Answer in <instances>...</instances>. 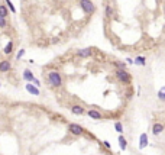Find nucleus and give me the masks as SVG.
<instances>
[{
  "instance_id": "obj_10",
  "label": "nucleus",
  "mask_w": 165,
  "mask_h": 155,
  "mask_svg": "<svg viewBox=\"0 0 165 155\" xmlns=\"http://www.w3.org/2000/svg\"><path fill=\"white\" fill-rule=\"evenodd\" d=\"M23 78H25L28 83H33L35 81V77H33V74L29 71V70H25L23 71Z\"/></svg>"
},
{
  "instance_id": "obj_5",
  "label": "nucleus",
  "mask_w": 165,
  "mask_h": 155,
  "mask_svg": "<svg viewBox=\"0 0 165 155\" xmlns=\"http://www.w3.org/2000/svg\"><path fill=\"white\" fill-rule=\"evenodd\" d=\"M93 54V51H91L90 48H82L80 49V51H77V55L80 58H88Z\"/></svg>"
},
{
  "instance_id": "obj_11",
  "label": "nucleus",
  "mask_w": 165,
  "mask_h": 155,
  "mask_svg": "<svg viewBox=\"0 0 165 155\" xmlns=\"http://www.w3.org/2000/svg\"><path fill=\"white\" fill-rule=\"evenodd\" d=\"M88 116H90L91 119H96V120H100L101 119V113H99L97 110H94V109H91V110H88Z\"/></svg>"
},
{
  "instance_id": "obj_1",
  "label": "nucleus",
  "mask_w": 165,
  "mask_h": 155,
  "mask_svg": "<svg viewBox=\"0 0 165 155\" xmlns=\"http://www.w3.org/2000/svg\"><path fill=\"white\" fill-rule=\"evenodd\" d=\"M48 81H50L51 86H54V87H61V84H62V77H61V74L55 71V70H52L48 73Z\"/></svg>"
},
{
  "instance_id": "obj_15",
  "label": "nucleus",
  "mask_w": 165,
  "mask_h": 155,
  "mask_svg": "<svg viewBox=\"0 0 165 155\" xmlns=\"http://www.w3.org/2000/svg\"><path fill=\"white\" fill-rule=\"evenodd\" d=\"M9 15V10L6 6H3V5H0V17H6Z\"/></svg>"
},
{
  "instance_id": "obj_26",
  "label": "nucleus",
  "mask_w": 165,
  "mask_h": 155,
  "mask_svg": "<svg viewBox=\"0 0 165 155\" xmlns=\"http://www.w3.org/2000/svg\"><path fill=\"white\" fill-rule=\"evenodd\" d=\"M22 2H25V0H22Z\"/></svg>"
},
{
  "instance_id": "obj_24",
  "label": "nucleus",
  "mask_w": 165,
  "mask_h": 155,
  "mask_svg": "<svg viewBox=\"0 0 165 155\" xmlns=\"http://www.w3.org/2000/svg\"><path fill=\"white\" fill-rule=\"evenodd\" d=\"M116 65L119 67V68H124V67H126V64H123V62H116Z\"/></svg>"
},
{
  "instance_id": "obj_14",
  "label": "nucleus",
  "mask_w": 165,
  "mask_h": 155,
  "mask_svg": "<svg viewBox=\"0 0 165 155\" xmlns=\"http://www.w3.org/2000/svg\"><path fill=\"white\" fill-rule=\"evenodd\" d=\"M135 64H136V65H145V64H146V58L145 57H136Z\"/></svg>"
},
{
  "instance_id": "obj_3",
  "label": "nucleus",
  "mask_w": 165,
  "mask_h": 155,
  "mask_svg": "<svg viewBox=\"0 0 165 155\" xmlns=\"http://www.w3.org/2000/svg\"><path fill=\"white\" fill-rule=\"evenodd\" d=\"M80 8L86 12V13H94V10H96V8H94V3L91 2V0H80Z\"/></svg>"
},
{
  "instance_id": "obj_13",
  "label": "nucleus",
  "mask_w": 165,
  "mask_h": 155,
  "mask_svg": "<svg viewBox=\"0 0 165 155\" xmlns=\"http://www.w3.org/2000/svg\"><path fill=\"white\" fill-rule=\"evenodd\" d=\"M119 147H120V149H122V151H124V149L128 148V141H126V138H124V136H122V135L119 136Z\"/></svg>"
},
{
  "instance_id": "obj_17",
  "label": "nucleus",
  "mask_w": 165,
  "mask_h": 155,
  "mask_svg": "<svg viewBox=\"0 0 165 155\" xmlns=\"http://www.w3.org/2000/svg\"><path fill=\"white\" fill-rule=\"evenodd\" d=\"M158 99L165 102V87H161V89H159V91H158Z\"/></svg>"
},
{
  "instance_id": "obj_4",
  "label": "nucleus",
  "mask_w": 165,
  "mask_h": 155,
  "mask_svg": "<svg viewBox=\"0 0 165 155\" xmlns=\"http://www.w3.org/2000/svg\"><path fill=\"white\" fill-rule=\"evenodd\" d=\"M68 131L71 132L73 135H81L82 132H84L81 126L77 125V123H70V125H68Z\"/></svg>"
},
{
  "instance_id": "obj_23",
  "label": "nucleus",
  "mask_w": 165,
  "mask_h": 155,
  "mask_svg": "<svg viewBox=\"0 0 165 155\" xmlns=\"http://www.w3.org/2000/svg\"><path fill=\"white\" fill-rule=\"evenodd\" d=\"M103 145H104L106 148H112V145H110V142H109V141H103Z\"/></svg>"
},
{
  "instance_id": "obj_16",
  "label": "nucleus",
  "mask_w": 165,
  "mask_h": 155,
  "mask_svg": "<svg viewBox=\"0 0 165 155\" xmlns=\"http://www.w3.org/2000/svg\"><path fill=\"white\" fill-rule=\"evenodd\" d=\"M12 51H13V42H9L8 45L4 47V49H3V52H4V54H10Z\"/></svg>"
},
{
  "instance_id": "obj_8",
  "label": "nucleus",
  "mask_w": 165,
  "mask_h": 155,
  "mask_svg": "<svg viewBox=\"0 0 165 155\" xmlns=\"http://www.w3.org/2000/svg\"><path fill=\"white\" fill-rule=\"evenodd\" d=\"M12 68V64L9 61H0V73H8L9 70Z\"/></svg>"
},
{
  "instance_id": "obj_25",
  "label": "nucleus",
  "mask_w": 165,
  "mask_h": 155,
  "mask_svg": "<svg viewBox=\"0 0 165 155\" xmlns=\"http://www.w3.org/2000/svg\"><path fill=\"white\" fill-rule=\"evenodd\" d=\"M126 61H128V64H135V61H133L132 58H126Z\"/></svg>"
},
{
  "instance_id": "obj_21",
  "label": "nucleus",
  "mask_w": 165,
  "mask_h": 155,
  "mask_svg": "<svg viewBox=\"0 0 165 155\" xmlns=\"http://www.w3.org/2000/svg\"><path fill=\"white\" fill-rule=\"evenodd\" d=\"M6 26H8V22H6V19H4V17H0V28H2V29H4Z\"/></svg>"
},
{
  "instance_id": "obj_12",
  "label": "nucleus",
  "mask_w": 165,
  "mask_h": 155,
  "mask_svg": "<svg viewBox=\"0 0 165 155\" xmlns=\"http://www.w3.org/2000/svg\"><path fill=\"white\" fill-rule=\"evenodd\" d=\"M71 112L74 114H82L84 113V107H81L80 105H74V106L71 107Z\"/></svg>"
},
{
  "instance_id": "obj_22",
  "label": "nucleus",
  "mask_w": 165,
  "mask_h": 155,
  "mask_svg": "<svg viewBox=\"0 0 165 155\" xmlns=\"http://www.w3.org/2000/svg\"><path fill=\"white\" fill-rule=\"evenodd\" d=\"M23 55H25V49H20V51H19V52H17L16 58H17V59H20V58L23 57Z\"/></svg>"
},
{
  "instance_id": "obj_9",
  "label": "nucleus",
  "mask_w": 165,
  "mask_h": 155,
  "mask_svg": "<svg viewBox=\"0 0 165 155\" xmlns=\"http://www.w3.org/2000/svg\"><path fill=\"white\" fill-rule=\"evenodd\" d=\"M148 147V135L146 133H142L139 138V148L140 149H143V148Z\"/></svg>"
},
{
  "instance_id": "obj_19",
  "label": "nucleus",
  "mask_w": 165,
  "mask_h": 155,
  "mask_svg": "<svg viewBox=\"0 0 165 155\" xmlns=\"http://www.w3.org/2000/svg\"><path fill=\"white\" fill-rule=\"evenodd\" d=\"M115 129H116V132L122 133V132H123V125H122V122H116L115 123Z\"/></svg>"
},
{
  "instance_id": "obj_2",
  "label": "nucleus",
  "mask_w": 165,
  "mask_h": 155,
  "mask_svg": "<svg viewBox=\"0 0 165 155\" xmlns=\"http://www.w3.org/2000/svg\"><path fill=\"white\" fill-rule=\"evenodd\" d=\"M116 78L123 84H129L130 83V74L128 73L124 68H117L116 70Z\"/></svg>"
},
{
  "instance_id": "obj_27",
  "label": "nucleus",
  "mask_w": 165,
  "mask_h": 155,
  "mask_svg": "<svg viewBox=\"0 0 165 155\" xmlns=\"http://www.w3.org/2000/svg\"><path fill=\"white\" fill-rule=\"evenodd\" d=\"M0 86H2V84H0Z\"/></svg>"
},
{
  "instance_id": "obj_7",
  "label": "nucleus",
  "mask_w": 165,
  "mask_h": 155,
  "mask_svg": "<svg viewBox=\"0 0 165 155\" xmlns=\"http://www.w3.org/2000/svg\"><path fill=\"white\" fill-rule=\"evenodd\" d=\"M164 125L162 123H154V126H152V133L154 135H161L162 131H164Z\"/></svg>"
},
{
  "instance_id": "obj_20",
  "label": "nucleus",
  "mask_w": 165,
  "mask_h": 155,
  "mask_svg": "<svg viewBox=\"0 0 165 155\" xmlns=\"http://www.w3.org/2000/svg\"><path fill=\"white\" fill-rule=\"evenodd\" d=\"M106 16L107 17L113 16V8H112V6H107V8H106Z\"/></svg>"
},
{
  "instance_id": "obj_18",
  "label": "nucleus",
  "mask_w": 165,
  "mask_h": 155,
  "mask_svg": "<svg viewBox=\"0 0 165 155\" xmlns=\"http://www.w3.org/2000/svg\"><path fill=\"white\" fill-rule=\"evenodd\" d=\"M4 3L8 5V8L10 9V12H12V13H16V8L13 6V3H12V0H4Z\"/></svg>"
},
{
  "instance_id": "obj_6",
  "label": "nucleus",
  "mask_w": 165,
  "mask_h": 155,
  "mask_svg": "<svg viewBox=\"0 0 165 155\" xmlns=\"http://www.w3.org/2000/svg\"><path fill=\"white\" fill-rule=\"evenodd\" d=\"M26 91L33 94V96H39V89H38V86H32L31 83L26 84Z\"/></svg>"
}]
</instances>
